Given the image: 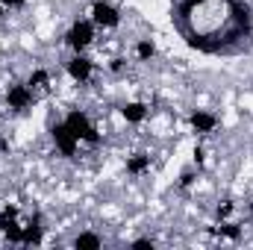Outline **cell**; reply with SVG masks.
<instances>
[{"mask_svg":"<svg viewBox=\"0 0 253 250\" xmlns=\"http://www.w3.org/2000/svg\"><path fill=\"white\" fill-rule=\"evenodd\" d=\"M171 27L186 47L203 56H239L253 47L248 0H171Z\"/></svg>","mask_w":253,"mask_h":250,"instance_id":"6da1fadb","label":"cell"},{"mask_svg":"<svg viewBox=\"0 0 253 250\" xmlns=\"http://www.w3.org/2000/svg\"><path fill=\"white\" fill-rule=\"evenodd\" d=\"M218 115L215 112H209V109H194L189 115V126L197 132V135H212L215 129H218Z\"/></svg>","mask_w":253,"mask_h":250,"instance_id":"ba28073f","label":"cell"},{"mask_svg":"<svg viewBox=\"0 0 253 250\" xmlns=\"http://www.w3.org/2000/svg\"><path fill=\"white\" fill-rule=\"evenodd\" d=\"M153 245H156L153 239H135L132 242V248H153Z\"/></svg>","mask_w":253,"mask_h":250,"instance_id":"d6986e66","label":"cell"},{"mask_svg":"<svg viewBox=\"0 0 253 250\" xmlns=\"http://www.w3.org/2000/svg\"><path fill=\"white\" fill-rule=\"evenodd\" d=\"M6 109H12V112H27L33 103H36V91L27 85V83H12L9 88H6Z\"/></svg>","mask_w":253,"mask_h":250,"instance_id":"5b68a950","label":"cell"},{"mask_svg":"<svg viewBox=\"0 0 253 250\" xmlns=\"http://www.w3.org/2000/svg\"><path fill=\"white\" fill-rule=\"evenodd\" d=\"M21 245H42V224H39V221L24 224V239H21Z\"/></svg>","mask_w":253,"mask_h":250,"instance_id":"9a60e30c","label":"cell"},{"mask_svg":"<svg viewBox=\"0 0 253 250\" xmlns=\"http://www.w3.org/2000/svg\"><path fill=\"white\" fill-rule=\"evenodd\" d=\"M74 248H103V236H97V233H91V230H83V233H77V239H74Z\"/></svg>","mask_w":253,"mask_h":250,"instance_id":"4fadbf2b","label":"cell"},{"mask_svg":"<svg viewBox=\"0 0 253 250\" xmlns=\"http://www.w3.org/2000/svg\"><path fill=\"white\" fill-rule=\"evenodd\" d=\"M153 56H156L153 39H138V42H135V59H138V62H150Z\"/></svg>","mask_w":253,"mask_h":250,"instance_id":"5bb4252c","label":"cell"},{"mask_svg":"<svg viewBox=\"0 0 253 250\" xmlns=\"http://www.w3.org/2000/svg\"><path fill=\"white\" fill-rule=\"evenodd\" d=\"M251 221H253V206H251Z\"/></svg>","mask_w":253,"mask_h":250,"instance_id":"603a6c76","label":"cell"},{"mask_svg":"<svg viewBox=\"0 0 253 250\" xmlns=\"http://www.w3.org/2000/svg\"><path fill=\"white\" fill-rule=\"evenodd\" d=\"M233 212H236V203L233 200H224L218 209H215V215H218V221H227V218H233Z\"/></svg>","mask_w":253,"mask_h":250,"instance_id":"2e32d148","label":"cell"},{"mask_svg":"<svg viewBox=\"0 0 253 250\" xmlns=\"http://www.w3.org/2000/svg\"><path fill=\"white\" fill-rule=\"evenodd\" d=\"M109 71H115V74L124 71V59H112V62H109Z\"/></svg>","mask_w":253,"mask_h":250,"instance_id":"ffe728a7","label":"cell"},{"mask_svg":"<svg viewBox=\"0 0 253 250\" xmlns=\"http://www.w3.org/2000/svg\"><path fill=\"white\" fill-rule=\"evenodd\" d=\"M65 71L74 83H88L94 77V62L85 56V53H74L68 62H65Z\"/></svg>","mask_w":253,"mask_h":250,"instance_id":"52a82bcc","label":"cell"},{"mask_svg":"<svg viewBox=\"0 0 253 250\" xmlns=\"http://www.w3.org/2000/svg\"><path fill=\"white\" fill-rule=\"evenodd\" d=\"M121 118L132 126L144 124V121H147V106H144L141 100H126L124 106H121Z\"/></svg>","mask_w":253,"mask_h":250,"instance_id":"9c48e42d","label":"cell"},{"mask_svg":"<svg viewBox=\"0 0 253 250\" xmlns=\"http://www.w3.org/2000/svg\"><path fill=\"white\" fill-rule=\"evenodd\" d=\"M6 15H9V9H6V6H3V3H0V21H3V18H6Z\"/></svg>","mask_w":253,"mask_h":250,"instance_id":"7402d4cb","label":"cell"},{"mask_svg":"<svg viewBox=\"0 0 253 250\" xmlns=\"http://www.w3.org/2000/svg\"><path fill=\"white\" fill-rule=\"evenodd\" d=\"M50 138H53V144H56V150H59L62 156H74V153L80 150V138L68 129L65 121H56V124L50 126Z\"/></svg>","mask_w":253,"mask_h":250,"instance_id":"8992f818","label":"cell"},{"mask_svg":"<svg viewBox=\"0 0 253 250\" xmlns=\"http://www.w3.org/2000/svg\"><path fill=\"white\" fill-rule=\"evenodd\" d=\"M27 85H30L33 91H47V88H50V71L36 68V71L27 77Z\"/></svg>","mask_w":253,"mask_h":250,"instance_id":"7c38bea8","label":"cell"},{"mask_svg":"<svg viewBox=\"0 0 253 250\" xmlns=\"http://www.w3.org/2000/svg\"><path fill=\"white\" fill-rule=\"evenodd\" d=\"M88 15H91V24L97 30H118L121 27V9L109 0H94Z\"/></svg>","mask_w":253,"mask_h":250,"instance_id":"277c9868","label":"cell"},{"mask_svg":"<svg viewBox=\"0 0 253 250\" xmlns=\"http://www.w3.org/2000/svg\"><path fill=\"white\" fill-rule=\"evenodd\" d=\"M194 162H197V168L203 165V150H200V147H194Z\"/></svg>","mask_w":253,"mask_h":250,"instance_id":"44dd1931","label":"cell"},{"mask_svg":"<svg viewBox=\"0 0 253 250\" xmlns=\"http://www.w3.org/2000/svg\"><path fill=\"white\" fill-rule=\"evenodd\" d=\"M0 3H3L6 9H24V6H27V0H0Z\"/></svg>","mask_w":253,"mask_h":250,"instance_id":"e0dca14e","label":"cell"},{"mask_svg":"<svg viewBox=\"0 0 253 250\" xmlns=\"http://www.w3.org/2000/svg\"><path fill=\"white\" fill-rule=\"evenodd\" d=\"M126 174H129V177H144V174H150V156H147V153H132V156H126Z\"/></svg>","mask_w":253,"mask_h":250,"instance_id":"8fae6325","label":"cell"},{"mask_svg":"<svg viewBox=\"0 0 253 250\" xmlns=\"http://www.w3.org/2000/svg\"><path fill=\"white\" fill-rule=\"evenodd\" d=\"M215 236L218 239H224V242H242V236H245V227L239 224V221H221L218 227H215Z\"/></svg>","mask_w":253,"mask_h":250,"instance_id":"30bf717a","label":"cell"},{"mask_svg":"<svg viewBox=\"0 0 253 250\" xmlns=\"http://www.w3.org/2000/svg\"><path fill=\"white\" fill-rule=\"evenodd\" d=\"M191 183H194V171H186V174L180 177V186H183V188H189Z\"/></svg>","mask_w":253,"mask_h":250,"instance_id":"ac0fdd59","label":"cell"},{"mask_svg":"<svg viewBox=\"0 0 253 250\" xmlns=\"http://www.w3.org/2000/svg\"><path fill=\"white\" fill-rule=\"evenodd\" d=\"M94 33L97 27L91 24V18H80L71 24V30L65 33V44L74 50V53H85L91 44H94Z\"/></svg>","mask_w":253,"mask_h":250,"instance_id":"7a4b0ae2","label":"cell"},{"mask_svg":"<svg viewBox=\"0 0 253 250\" xmlns=\"http://www.w3.org/2000/svg\"><path fill=\"white\" fill-rule=\"evenodd\" d=\"M65 124H68V129L80 138V144H83V141H85V144H100L97 126H94V121H91L83 109H71V112L65 115Z\"/></svg>","mask_w":253,"mask_h":250,"instance_id":"3957f363","label":"cell"}]
</instances>
